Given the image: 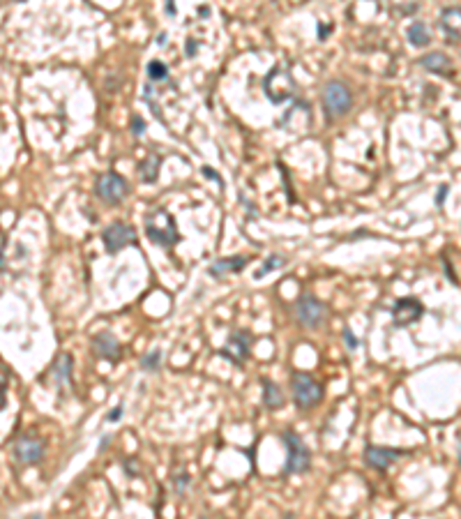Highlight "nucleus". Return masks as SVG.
I'll use <instances>...</instances> for the list:
<instances>
[{"label":"nucleus","instance_id":"nucleus-14","mask_svg":"<svg viewBox=\"0 0 461 519\" xmlns=\"http://www.w3.org/2000/svg\"><path fill=\"white\" fill-rule=\"evenodd\" d=\"M92 349H95L99 358H106V360H111V363L120 360L122 356V346L111 333H99L95 340H92Z\"/></svg>","mask_w":461,"mask_h":519},{"label":"nucleus","instance_id":"nucleus-5","mask_svg":"<svg viewBox=\"0 0 461 519\" xmlns=\"http://www.w3.org/2000/svg\"><path fill=\"white\" fill-rule=\"evenodd\" d=\"M284 443H286V450H288V461H286V468L284 473L286 475H293V473H302L309 468V461H312V455H309L307 445L302 443V438L295 434V431H284Z\"/></svg>","mask_w":461,"mask_h":519},{"label":"nucleus","instance_id":"nucleus-16","mask_svg":"<svg viewBox=\"0 0 461 519\" xmlns=\"http://www.w3.org/2000/svg\"><path fill=\"white\" fill-rule=\"evenodd\" d=\"M244 265H247V256H226V258L215 261L210 268H208V275L219 279L224 275H230V272H240Z\"/></svg>","mask_w":461,"mask_h":519},{"label":"nucleus","instance_id":"nucleus-25","mask_svg":"<svg viewBox=\"0 0 461 519\" xmlns=\"http://www.w3.org/2000/svg\"><path fill=\"white\" fill-rule=\"evenodd\" d=\"M448 190H450L448 185H441V187H438V197H436V206H438V208H443L445 197H448Z\"/></svg>","mask_w":461,"mask_h":519},{"label":"nucleus","instance_id":"nucleus-15","mask_svg":"<svg viewBox=\"0 0 461 519\" xmlns=\"http://www.w3.org/2000/svg\"><path fill=\"white\" fill-rule=\"evenodd\" d=\"M417 65L424 67L427 72H434V74H441L445 79L452 76V60L443 51H434V53L422 56L420 60H417Z\"/></svg>","mask_w":461,"mask_h":519},{"label":"nucleus","instance_id":"nucleus-21","mask_svg":"<svg viewBox=\"0 0 461 519\" xmlns=\"http://www.w3.org/2000/svg\"><path fill=\"white\" fill-rule=\"evenodd\" d=\"M148 79L150 81H157V83L169 81V67L162 60H150L148 63Z\"/></svg>","mask_w":461,"mask_h":519},{"label":"nucleus","instance_id":"nucleus-32","mask_svg":"<svg viewBox=\"0 0 461 519\" xmlns=\"http://www.w3.org/2000/svg\"><path fill=\"white\" fill-rule=\"evenodd\" d=\"M157 42H160V44L164 47V44H167V35H164V33H162V35H160V40H157Z\"/></svg>","mask_w":461,"mask_h":519},{"label":"nucleus","instance_id":"nucleus-1","mask_svg":"<svg viewBox=\"0 0 461 519\" xmlns=\"http://www.w3.org/2000/svg\"><path fill=\"white\" fill-rule=\"evenodd\" d=\"M146 233L160 247H173L180 240L176 220L167 208H155L146 215Z\"/></svg>","mask_w":461,"mask_h":519},{"label":"nucleus","instance_id":"nucleus-9","mask_svg":"<svg viewBox=\"0 0 461 519\" xmlns=\"http://www.w3.org/2000/svg\"><path fill=\"white\" fill-rule=\"evenodd\" d=\"M424 314V305L417 298H401L392 307V323L394 328H408L410 323H417Z\"/></svg>","mask_w":461,"mask_h":519},{"label":"nucleus","instance_id":"nucleus-26","mask_svg":"<svg viewBox=\"0 0 461 519\" xmlns=\"http://www.w3.org/2000/svg\"><path fill=\"white\" fill-rule=\"evenodd\" d=\"M5 388H7V379L0 374V411L5 409Z\"/></svg>","mask_w":461,"mask_h":519},{"label":"nucleus","instance_id":"nucleus-17","mask_svg":"<svg viewBox=\"0 0 461 519\" xmlns=\"http://www.w3.org/2000/svg\"><path fill=\"white\" fill-rule=\"evenodd\" d=\"M51 377L56 379L58 388H62L65 384L72 386V358L67 356V353H60V356H58V360L53 363Z\"/></svg>","mask_w":461,"mask_h":519},{"label":"nucleus","instance_id":"nucleus-6","mask_svg":"<svg viewBox=\"0 0 461 519\" xmlns=\"http://www.w3.org/2000/svg\"><path fill=\"white\" fill-rule=\"evenodd\" d=\"M95 194L106 204H120L122 199L129 194V187H127V180L118 176V173H104V176L97 178L95 183Z\"/></svg>","mask_w":461,"mask_h":519},{"label":"nucleus","instance_id":"nucleus-22","mask_svg":"<svg viewBox=\"0 0 461 519\" xmlns=\"http://www.w3.org/2000/svg\"><path fill=\"white\" fill-rule=\"evenodd\" d=\"M282 265H286V256H282V254H272L268 261H265L261 268H258L256 272H254V277L256 279H261V277H265L268 272H272V270H277V268H282Z\"/></svg>","mask_w":461,"mask_h":519},{"label":"nucleus","instance_id":"nucleus-34","mask_svg":"<svg viewBox=\"0 0 461 519\" xmlns=\"http://www.w3.org/2000/svg\"><path fill=\"white\" fill-rule=\"evenodd\" d=\"M33 519H40V517H33Z\"/></svg>","mask_w":461,"mask_h":519},{"label":"nucleus","instance_id":"nucleus-27","mask_svg":"<svg viewBox=\"0 0 461 519\" xmlns=\"http://www.w3.org/2000/svg\"><path fill=\"white\" fill-rule=\"evenodd\" d=\"M344 337H346V342H349V346H351V349H353V346H358V340H355V337H353V333H351L349 328L344 330Z\"/></svg>","mask_w":461,"mask_h":519},{"label":"nucleus","instance_id":"nucleus-19","mask_svg":"<svg viewBox=\"0 0 461 519\" xmlns=\"http://www.w3.org/2000/svg\"><path fill=\"white\" fill-rule=\"evenodd\" d=\"M406 35H408V42H410V44L417 47V49L429 47V42H431L429 28H427V24H422V21H413V24L408 26Z\"/></svg>","mask_w":461,"mask_h":519},{"label":"nucleus","instance_id":"nucleus-28","mask_svg":"<svg viewBox=\"0 0 461 519\" xmlns=\"http://www.w3.org/2000/svg\"><path fill=\"white\" fill-rule=\"evenodd\" d=\"M187 480H190V478H187V475L183 473V475H180V478H178V485H173V487H176L178 492H183V489L187 487Z\"/></svg>","mask_w":461,"mask_h":519},{"label":"nucleus","instance_id":"nucleus-31","mask_svg":"<svg viewBox=\"0 0 461 519\" xmlns=\"http://www.w3.org/2000/svg\"><path fill=\"white\" fill-rule=\"evenodd\" d=\"M194 51H196V44H194V42L190 40V42H187V53H190V56H192Z\"/></svg>","mask_w":461,"mask_h":519},{"label":"nucleus","instance_id":"nucleus-18","mask_svg":"<svg viewBox=\"0 0 461 519\" xmlns=\"http://www.w3.org/2000/svg\"><path fill=\"white\" fill-rule=\"evenodd\" d=\"M160 164H162V157L155 153H150L146 160L139 162V178L143 183H155L157 173H160Z\"/></svg>","mask_w":461,"mask_h":519},{"label":"nucleus","instance_id":"nucleus-30","mask_svg":"<svg viewBox=\"0 0 461 519\" xmlns=\"http://www.w3.org/2000/svg\"><path fill=\"white\" fill-rule=\"evenodd\" d=\"M203 173H206L208 178H215V180H217V183L221 185V178H219V176H217V173H215V171H210V169H208V167H203Z\"/></svg>","mask_w":461,"mask_h":519},{"label":"nucleus","instance_id":"nucleus-23","mask_svg":"<svg viewBox=\"0 0 461 519\" xmlns=\"http://www.w3.org/2000/svg\"><path fill=\"white\" fill-rule=\"evenodd\" d=\"M160 363H162V353L160 351H150L148 356H143L141 358V367L146 372H157V367H160Z\"/></svg>","mask_w":461,"mask_h":519},{"label":"nucleus","instance_id":"nucleus-2","mask_svg":"<svg viewBox=\"0 0 461 519\" xmlns=\"http://www.w3.org/2000/svg\"><path fill=\"white\" fill-rule=\"evenodd\" d=\"M263 90H265V95L270 97V102H275V104L295 99V81L282 65L270 69V74L265 76V81H263Z\"/></svg>","mask_w":461,"mask_h":519},{"label":"nucleus","instance_id":"nucleus-8","mask_svg":"<svg viewBox=\"0 0 461 519\" xmlns=\"http://www.w3.org/2000/svg\"><path fill=\"white\" fill-rule=\"evenodd\" d=\"M295 312H298V319L305 328H316L319 323L326 319L328 314V307L323 305L321 300H316L314 295H300L298 305H295Z\"/></svg>","mask_w":461,"mask_h":519},{"label":"nucleus","instance_id":"nucleus-33","mask_svg":"<svg viewBox=\"0 0 461 519\" xmlns=\"http://www.w3.org/2000/svg\"><path fill=\"white\" fill-rule=\"evenodd\" d=\"M459 466H461V445H459Z\"/></svg>","mask_w":461,"mask_h":519},{"label":"nucleus","instance_id":"nucleus-13","mask_svg":"<svg viewBox=\"0 0 461 519\" xmlns=\"http://www.w3.org/2000/svg\"><path fill=\"white\" fill-rule=\"evenodd\" d=\"M441 28L448 42H461V7H445L441 12Z\"/></svg>","mask_w":461,"mask_h":519},{"label":"nucleus","instance_id":"nucleus-24","mask_svg":"<svg viewBox=\"0 0 461 519\" xmlns=\"http://www.w3.org/2000/svg\"><path fill=\"white\" fill-rule=\"evenodd\" d=\"M132 132L136 136H141L143 132H146V120H143L141 115H132Z\"/></svg>","mask_w":461,"mask_h":519},{"label":"nucleus","instance_id":"nucleus-7","mask_svg":"<svg viewBox=\"0 0 461 519\" xmlns=\"http://www.w3.org/2000/svg\"><path fill=\"white\" fill-rule=\"evenodd\" d=\"M102 240H104L106 252L115 254V252L125 249L127 245H134L136 231L129 224H125V222H113V224H109L102 231Z\"/></svg>","mask_w":461,"mask_h":519},{"label":"nucleus","instance_id":"nucleus-11","mask_svg":"<svg viewBox=\"0 0 461 519\" xmlns=\"http://www.w3.org/2000/svg\"><path fill=\"white\" fill-rule=\"evenodd\" d=\"M401 452L399 450H392V448H380V445H367L364 450V461L369 464L371 468H376V471H387L394 461L399 459Z\"/></svg>","mask_w":461,"mask_h":519},{"label":"nucleus","instance_id":"nucleus-10","mask_svg":"<svg viewBox=\"0 0 461 519\" xmlns=\"http://www.w3.org/2000/svg\"><path fill=\"white\" fill-rule=\"evenodd\" d=\"M249 349H251V335L244 333V330H240V333H233V335L228 337L226 346L219 353L224 358H228L233 365L240 367L244 360L249 358Z\"/></svg>","mask_w":461,"mask_h":519},{"label":"nucleus","instance_id":"nucleus-29","mask_svg":"<svg viewBox=\"0 0 461 519\" xmlns=\"http://www.w3.org/2000/svg\"><path fill=\"white\" fill-rule=\"evenodd\" d=\"M118 418H122V406H115L109 413V420H118Z\"/></svg>","mask_w":461,"mask_h":519},{"label":"nucleus","instance_id":"nucleus-12","mask_svg":"<svg viewBox=\"0 0 461 519\" xmlns=\"http://www.w3.org/2000/svg\"><path fill=\"white\" fill-rule=\"evenodd\" d=\"M42 455H44V445L40 441H35V438H19L17 443H14V457H17L21 464H35V461H40Z\"/></svg>","mask_w":461,"mask_h":519},{"label":"nucleus","instance_id":"nucleus-20","mask_svg":"<svg viewBox=\"0 0 461 519\" xmlns=\"http://www.w3.org/2000/svg\"><path fill=\"white\" fill-rule=\"evenodd\" d=\"M261 384H263V402H265V406H268V409H282L284 395H282V390H279V386L272 384V381H268V379H263Z\"/></svg>","mask_w":461,"mask_h":519},{"label":"nucleus","instance_id":"nucleus-3","mask_svg":"<svg viewBox=\"0 0 461 519\" xmlns=\"http://www.w3.org/2000/svg\"><path fill=\"white\" fill-rule=\"evenodd\" d=\"M353 95L349 85L342 81H330L323 88V109H326L328 118H342L351 111Z\"/></svg>","mask_w":461,"mask_h":519},{"label":"nucleus","instance_id":"nucleus-4","mask_svg":"<svg viewBox=\"0 0 461 519\" xmlns=\"http://www.w3.org/2000/svg\"><path fill=\"white\" fill-rule=\"evenodd\" d=\"M293 399L300 411L316 406L323 399V386L305 372L293 374Z\"/></svg>","mask_w":461,"mask_h":519}]
</instances>
